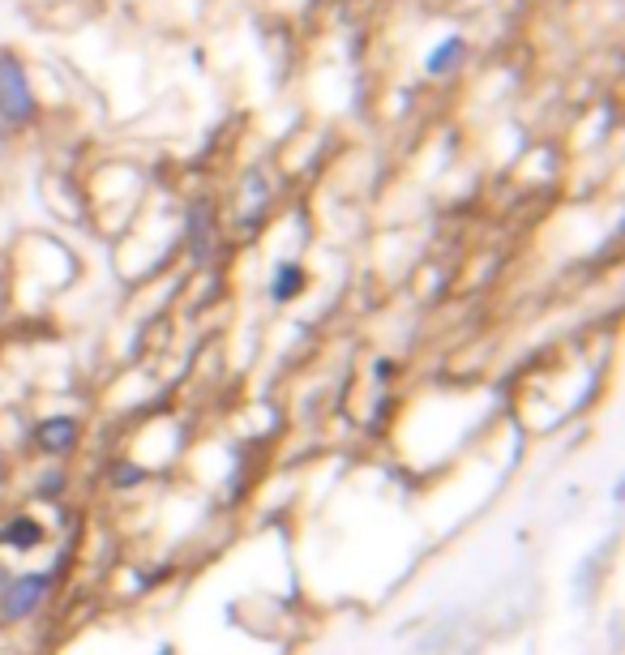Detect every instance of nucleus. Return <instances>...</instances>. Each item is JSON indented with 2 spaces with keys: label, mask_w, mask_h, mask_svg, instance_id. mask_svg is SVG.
<instances>
[{
  "label": "nucleus",
  "mask_w": 625,
  "mask_h": 655,
  "mask_svg": "<svg viewBox=\"0 0 625 655\" xmlns=\"http://www.w3.org/2000/svg\"><path fill=\"white\" fill-rule=\"evenodd\" d=\"M30 116H35V90H30L26 65L13 52H0V120L26 125Z\"/></svg>",
  "instance_id": "nucleus-1"
},
{
  "label": "nucleus",
  "mask_w": 625,
  "mask_h": 655,
  "mask_svg": "<svg viewBox=\"0 0 625 655\" xmlns=\"http://www.w3.org/2000/svg\"><path fill=\"white\" fill-rule=\"evenodd\" d=\"M463 56H467V43H463L459 35H450V39H441L429 56H424V69H429L433 78H441V73L459 69V65H463Z\"/></svg>",
  "instance_id": "nucleus-2"
},
{
  "label": "nucleus",
  "mask_w": 625,
  "mask_h": 655,
  "mask_svg": "<svg viewBox=\"0 0 625 655\" xmlns=\"http://www.w3.org/2000/svg\"><path fill=\"white\" fill-rule=\"evenodd\" d=\"M300 287H304V270H300V266H279V270H274L270 296H274V300H287V296H296Z\"/></svg>",
  "instance_id": "nucleus-3"
}]
</instances>
